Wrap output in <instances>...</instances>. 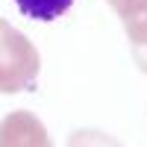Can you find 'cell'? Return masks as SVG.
I'll return each instance as SVG.
<instances>
[{
    "mask_svg": "<svg viewBox=\"0 0 147 147\" xmlns=\"http://www.w3.org/2000/svg\"><path fill=\"white\" fill-rule=\"evenodd\" d=\"M35 74H38V56H35L30 38L12 30L0 18V91L12 94L27 88L32 85Z\"/></svg>",
    "mask_w": 147,
    "mask_h": 147,
    "instance_id": "cell-1",
    "label": "cell"
},
{
    "mask_svg": "<svg viewBox=\"0 0 147 147\" xmlns=\"http://www.w3.org/2000/svg\"><path fill=\"white\" fill-rule=\"evenodd\" d=\"M0 147H53L47 129L30 112H12L0 124Z\"/></svg>",
    "mask_w": 147,
    "mask_h": 147,
    "instance_id": "cell-2",
    "label": "cell"
},
{
    "mask_svg": "<svg viewBox=\"0 0 147 147\" xmlns=\"http://www.w3.org/2000/svg\"><path fill=\"white\" fill-rule=\"evenodd\" d=\"M15 3L32 21H56L74 6V0H15Z\"/></svg>",
    "mask_w": 147,
    "mask_h": 147,
    "instance_id": "cell-3",
    "label": "cell"
},
{
    "mask_svg": "<svg viewBox=\"0 0 147 147\" xmlns=\"http://www.w3.org/2000/svg\"><path fill=\"white\" fill-rule=\"evenodd\" d=\"M71 147H118L115 138H106L100 132H74Z\"/></svg>",
    "mask_w": 147,
    "mask_h": 147,
    "instance_id": "cell-4",
    "label": "cell"
}]
</instances>
